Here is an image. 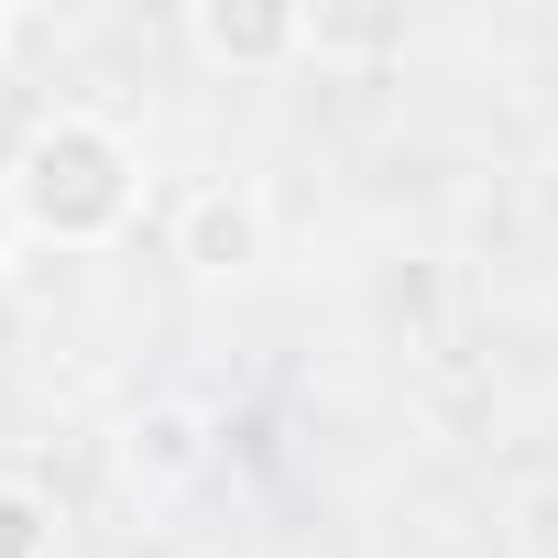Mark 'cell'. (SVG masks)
Instances as JSON below:
<instances>
[{"label": "cell", "mask_w": 558, "mask_h": 558, "mask_svg": "<svg viewBox=\"0 0 558 558\" xmlns=\"http://www.w3.org/2000/svg\"><path fill=\"white\" fill-rule=\"evenodd\" d=\"M0 186H12V208H23V241H56V252H110L143 219V154L99 110H56L12 154Z\"/></svg>", "instance_id": "cell-1"}, {"label": "cell", "mask_w": 558, "mask_h": 558, "mask_svg": "<svg viewBox=\"0 0 558 558\" xmlns=\"http://www.w3.org/2000/svg\"><path fill=\"white\" fill-rule=\"evenodd\" d=\"M263 241H274L263 186H241V175L186 186V208H175V252H186L197 274H252V263H263Z\"/></svg>", "instance_id": "cell-2"}, {"label": "cell", "mask_w": 558, "mask_h": 558, "mask_svg": "<svg viewBox=\"0 0 558 558\" xmlns=\"http://www.w3.org/2000/svg\"><path fill=\"white\" fill-rule=\"evenodd\" d=\"M186 45L219 56V66H286V56L318 45V23L307 12H186Z\"/></svg>", "instance_id": "cell-3"}, {"label": "cell", "mask_w": 558, "mask_h": 558, "mask_svg": "<svg viewBox=\"0 0 558 558\" xmlns=\"http://www.w3.org/2000/svg\"><path fill=\"white\" fill-rule=\"evenodd\" d=\"M208 460V438H197V416L186 405H154L143 427H132V471H154V482H186Z\"/></svg>", "instance_id": "cell-4"}, {"label": "cell", "mask_w": 558, "mask_h": 558, "mask_svg": "<svg viewBox=\"0 0 558 558\" xmlns=\"http://www.w3.org/2000/svg\"><path fill=\"white\" fill-rule=\"evenodd\" d=\"M45 547H56L45 504H34V493H0V558H45Z\"/></svg>", "instance_id": "cell-5"}, {"label": "cell", "mask_w": 558, "mask_h": 558, "mask_svg": "<svg viewBox=\"0 0 558 558\" xmlns=\"http://www.w3.org/2000/svg\"><path fill=\"white\" fill-rule=\"evenodd\" d=\"M23 252V208H12V186H0V263Z\"/></svg>", "instance_id": "cell-6"}, {"label": "cell", "mask_w": 558, "mask_h": 558, "mask_svg": "<svg viewBox=\"0 0 558 558\" xmlns=\"http://www.w3.org/2000/svg\"><path fill=\"white\" fill-rule=\"evenodd\" d=\"M12 34H23V23H12V12H0V45H12Z\"/></svg>", "instance_id": "cell-7"}]
</instances>
